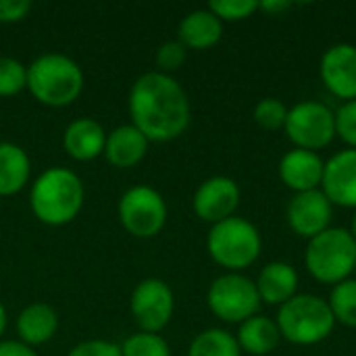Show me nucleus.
<instances>
[{"instance_id": "obj_1", "label": "nucleus", "mask_w": 356, "mask_h": 356, "mask_svg": "<svg viewBox=\"0 0 356 356\" xmlns=\"http://www.w3.org/2000/svg\"><path fill=\"white\" fill-rule=\"evenodd\" d=\"M131 125L148 142H171L186 134L192 121V106L184 86L161 71L140 75L129 90Z\"/></svg>"}, {"instance_id": "obj_2", "label": "nucleus", "mask_w": 356, "mask_h": 356, "mask_svg": "<svg viewBox=\"0 0 356 356\" xmlns=\"http://www.w3.org/2000/svg\"><path fill=\"white\" fill-rule=\"evenodd\" d=\"M83 200V181L67 167H50L42 171L29 192V207L33 215L50 227L71 223L81 213Z\"/></svg>"}, {"instance_id": "obj_3", "label": "nucleus", "mask_w": 356, "mask_h": 356, "mask_svg": "<svg viewBox=\"0 0 356 356\" xmlns=\"http://www.w3.org/2000/svg\"><path fill=\"white\" fill-rule=\"evenodd\" d=\"M83 81L81 67L67 54L48 52L27 65V90L44 106L73 104L83 92Z\"/></svg>"}, {"instance_id": "obj_4", "label": "nucleus", "mask_w": 356, "mask_h": 356, "mask_svg": "<svg viewBox=\"0 0 356 356\" xmlns=\"http://www.w3.org/2000/svg\"><path fill=\"white\" fill-rule=\"evenodd\" d=\"M275 323L282 338L294 346H315L330 338L336 327L327 300L315 294H296L282 305Z\"/></svg>"}, {"instance_id": "obj_5", "label": "nucleus", "mask_w": 356, "mask_h": 356, "mask_svg": "<svg viewBox=\"0 0 356 356\" xmlns=\"http://www.w3.org/2000/svg\"><path fill=\"white\" fill-rule=\"evenodd\" d=\"M207 250L219 267L229 273H240L261 257L263 238L254 223L234 215L211 227L207 236Z\"/></svg>"}, {"instance_id": "obj_6", "label": "nucleus", "mask_w": 356, "mask_h": 356, "mask_svg": "<svg viewBox=\"0 0 356 356\" xmlns=\"http://www.w3.org/2000/svg\"><path fill=\"white\" fill-rule=\"evenodd\" d=\"M305 265L321 284L338 286L344 280H350L356 267V240L350 229L330 227L309 240Z\"/></svg>"}, {"instance_id": "obj_7", "label": "nucleus", "mask_w": 356, "mask_h": 356, "mask_svg": "<svg viewBox=\"0 0 356 356\" xmlns=\"http://www.w3.org/2000/svg\"><path fill=\"white\" fill-rule=\"evenodd\" d=\"M207 305L211 313L225 323H244L259 315L261 296L257 284L242 273L219 275L207 292Z\"/></svg>"}, {"instance_id": "obj_8", "label": "nucleus", "mask_w": 356, "mask_h": 356, "mask_svg": "<svg viewBox=\"0 0 356 356\" xmlns=\"http://www.w3.org/2000/svg\"><path fill=\"white\" fill-rule=\"evenodd\" d=\"M119 221L134 238H154L167 223V202L163 194L150 186H134L123 192L119 207Z\"/></svg>"}, {"instance_id": "obj_9", "label": "nucleus", "mask_w": 356, "mask_h": 356, "mask_svg": "<svg viewBox=\"0 0 356 356\" xmlns=\"http://www.w3.org/2000/svg\"><path fill=\"white\" fill-rule=\"evenodd\" d=\"M284 131L296 148L317 152L336 138V113L323 102L302 100L288 108Z\"/></svg>"}, {"instance_id": "obj_10", "label": "nucleus", "mask_w": 356, "mask_h": 356, "mask_svg": "<svg viewBox=\"0 0 356 356\" xmlns=\"http://www.w3.org/2000/svg\"><path fill=\"white\" fill-rule=\"evenodd\" d=\"M129 311L140 332L159 334L163 332L175 311V296L171 286L159 277L142 280L129 298Z\"/></svg>"}, {"instance_id": "obj_11", "label": "nucleus", "mask_w": 356, "mask_h": 356, "mask_svg": "<svg viewBox=\"0 0 356 356\" xmlns=\"http://www.w3.org/2000/svg\"><path fill=\"white\" fill-rule=\"evenodd\" d=\"M240 186L227 175H215L204 179L192 198V209L196 217L204 223H221L234 217L236 209L240 207Z\"/></svg>"}, {"instance_id": "obj_12", "label": "nucleus", "mask_w": 356, "mask_h": 356, "mask_svg": "<svg viewBox=\"0 0 356 356\" xmlns=\"http://www.w3.org/2000/svg\"><path fill=\"white\" fill-rule=\"evenodd\" d=\"M286 217L294 234H298L300 238L313 240L315 236L330 229V223L334 217V204L321 192V188L311 190V192H300V194H294V198L290 200Z\"/></svg>"}, {"instance_id": "obj_13", "label": "nucleus", "mask_w": 356, "mask_h": 356, "mask_svg": "<svg viewBox=\"0 0 356 356\" xmlns=\"http://www.w3.org/2000/svg\"><path fill=\"white\" fill-rule=\"evenodd\" d=\"M323 86L340 100H356V46L340 42L330 46L319 63Z\"/></svg>"}, {"instance_id": "obj_14", "label": "nucleus", "mask_w": 356, "mask_h": 356, "mask_svg": "<svg viewBox=\"0 0 356 356\" xmlns=\"http://www.w3.org/2000/svg\"><path fill=\"white\" fill-rule=\"evenodd\" d=\"M321 192L332 204L356 209V150L346 148L325 161Z\"/></svg>"}, {"instance_id": "obj_15", "label": "nucleus", "mask_w": 356, "mask_h": 356, "mask_svg": "<svg viewBox=\"0 0 356 356\" xmlns=\"http://www.w3.org/2000/svg\"><path fill=\"white\" fill-rule=\"evenodd\" d=\"M325 161L319 156V152L294 148L286 152L280 161V179L286 184V188L300 192L319 190L323 181Z\"/></svg>"}, {"instance_id": "obj_16", "label": "nucleus", "mask_w": 356, "mask_h": 356, "mask_svg": "<svg viewBox=\"0 0 356 356\" xmlns=\"http://www.w3.org/2000/svg\"><path fill=\"white\" fill-rule=\"evenodd\" d=\"M106 131L100 121L81 117L71 121L63 134V148L75 161H94L104 154Z\"/></svg>"}, {"instance_id": "obj_17", "label": "nucleus", "mask_w": 356, "mask_h": 356, "mask_svg": "<svg viewBox=\"0 0 356 356\" xmlns=\"http://www.w3.org/2000/svg\"><path fill=\"white\" fill-rule=\"evenodd\" d=\"M148 144V138L131 123L119 125L111 134H106L104 159L117 169H131L146 156Z\"/></svg>"}, {"instance_id": "obj_18", "label": "nucleus", "mask_w": 356, "mask_h": 356, "mask_svg": "<svg viewBox=\"0 0 356 356\" xmlns=\"http://www.w3.org/2000/svg\"><path fill=\"white\" fill-rule=\"evenodd\" d=\"M254 284H257L261 302L271 305V307L275 305L282 307L298 294V273L286 261L267 263L261 269L259 280Z\"/></svg>"}, {"instance_id": "obj_19", "label": "nucleus", "mask_w": 356, "mask_h": 356, "mask_svg": "<svg viewBox=\"0 0 356 356\" xmlns=\"http://www.w3.org/2000/svg\"><path fill=\"white\" fill-rule=\"evenodd\" d=\"M56 330H58V315L46 302H31L17 317L19 342L31 348L52 340L56 336Z\"/></svg>"}, {"instance_id": "obj_20", "label": "nucleus", "mask_w": 356, "mask_h": 356, "mask_svg": "<svg viewBox=\"0 0 356 356\" xmlns=\"http://www.w3.org/2000/svg\"><path fill=\"white\" fill-rule=\"evenodd\" d=\"M223 35V23L209 10L198 8L188 13L177 27V40L192 50L213 48Z\"/></svg>"}, {"instance_id": "obj_21", "label": "nucleus", "mask_w": 356, "mask_h": 356, "mask_svg": "<svg viewBox=\"0 0 356 356\" xmlns=\"http://www.w3.org/2000/svg\"><path fill=\"white\" fill-rule=\"evenodd\" d=\"M238 346L242 353H248L252 356H265L273 353L280 342L282 334L275 323V319L265 317V315H254L240 323V330L236 334Z\"/></svg>"}, {"instance_id": "obj_22", "label": "nucleus", "mask_w": 356, "mask_h": 356, "mask_svg": "<svg viewBox=\"0 0 356 356\" xmlns=\"http://www.w3.org/2000/svg\"><path fill=\"white\" fill-rule=\"evenodd\" d=\"M31 175V161L27 152L13 142H0V196H15L21 192Z\"/></svg>"}, {"instance_id": "obj_23", "label": "nucleus", "mask_w": 356, "mask_h": 356, "mask_svg": "<svg viewBox=\"0 0 356 356\" xmlns=\"http://www.w3.org/2000/svg\"><path fill=\"white\" fill-rule=\"evenodd\" d=\"M188 356H242V350L234 334L219 327H211L200 332L192 340Z\"/></svg>"}, {"instance_id": "obj_24", "label": "nucleus", "mask_w": 356, "mask_h": 356, "mask_svg": "<svg viewBox=\"0 0 356 356\" xmlns=\"http://www.w3.org/2000/svg\"><path fill=\"white\" fill-rule=\"evenodd\" d=\"M336 323L346 327H356V280H344L334 286L327 300Z\"/></svg>"}, {"instance_id": "obj_25", "label": "nucleus", "mask_w": 356, "mask_h": 356, "mask_svg": "<svg viewBox=\"0 0 356 356\" xmlns=\"http://www.w3.org/2000/svg\"><path fill=\"white\" fill-rule=\"evenodd\" d=\"M121 356H171V348L161 334L138 332L123 340Z\"/></svg>"}, {"instance_id": "obj_26", "label": "nucleus", "mask_w": 356, "mask_h": 356, "mask_svg": "<svg viewBox=\"0 0 356 356\" xmlns=\"http://www.w3.org/2000/svg\"><path fill=\"white\" fill-rule=\"evenodd\" d=\"M27 88V67L13 58L0 56V98H8Z\"/></svg>"}, {"instance_id": "obj_27", "label": "nucleus", "mask_w": 356, "mask_h": 356, "mask_svg": "<svg viewBox=\"0 0 356 356\" xmlns=\"http://www.w3.org/2000/svg\"><path fill=\"white\" fill-rule=\"evenodd\" d=\"M257 125H261L267 131H277L284 129L286 119H288V106L280 98H263L257 102L254 113H252Z\"/></svg>"}, {"instance_id": "obj_28", "label": "nucleus", "mask_w": 356, "mask_h": 356, "mask_svg": "<svg viewBox=\"0 0 356 356\" xmlns=\"http://www.w3.org/2000/svg\"><path fill=\"white\" fill-rule=\"evenodd\" d=\"M257 0H213L209 2V10L223 23V21H242L252 17L259 10Z\"/></svg>"}, {"instance_id": "obj_29", "label": "nucleus", "mask_w": 356, "mask_h": 356, "mask_svg": "<svg viewBox=\"0 0 356 356\" xmlns=\"http://www.w3.org/2000/svg\"><path fill=\"white\" fill-rule=\"evenodd\" d=\"M186 56H188V48L179 40H169V42L159 46L154 60H156V67H159L161 73L171 75L173 71L184 67Z\"/></svg>"}, {"instance_id": "obj_30", "label": "nucleus", "mask_w": 356, "mask_h": 356, "mask_svg": "<svg viewBox=\"0 0 356 356\" xmlns=\"http://www.w3.org/2000/svg\"><path fill=\"white\" fill-rule=\"evenodd\" d=\"M336 136H340L348 148L356 150V100L344 102L336 111Z\"/></svg>"}, {"instance_id": "obj_31", "label": "nucleus", "mask_w": 356, "mask_h": 356, "mask_svg": "<svg viewBox=\"0 0 356 356\" xmlns=\"http://www.w3.org/2000/svg\"><path fill=\"white\" fill-rule=\"evenodd\" d=\"M67 356H121V346L108 340H86L73 346Z\"/></svg>"}, {"instance_id": "obj_32", "label": "nucleus", "mask_w": 356, "mask_h": 356, "mask_svg": "<svg viewBox=\"0 0 356 356\" xmlns=\"http://www.w3.org/2000/svg\"><path fill=\"white\" fill-rule=\"evenodd\" d=\"M31 10L29 0H0V23L23 21Z\"/></svg>"}, {"instance_id": "obj_33", "label": "nucleus", "mask_w": 356, "mask_h": 356, "mask_svg": "<svg viewBox=\"0 0 356 356\" xmlns=\"http://www.w3.org/2000/svg\"><path fill=\"white\" fill-rule=\"evenodd\" d=\"M0 356H38V353L19 340H0Z\"/></svg>"}, {"instance_id": "obj_34", "label": "nucleus", "mask_w": 356, "mask_h": 356, "mask_svg": "<svg viewBox=\"0 0 356 356\" xmlns=\"http://www.w3.org/2000/svg\"><path fill=\"white\" fill-rule=\"evenodd\" d=\"M290 6H292V4H290V2H284V0H275V2L269 0V2H261V4H259V10H267V13H271V15L277 17V15H282L284 10H288Z\"/></svg>"}, {"instance_id": "obj_35", "label": "nucleus", "mask_w": 356, "mask_h": 356, "mask_svg": "<svg viewBox=\"0 0 356 356\" xmlns=\"http://www.w3.org/2000/svg\"><path fill=\"white\" fill-rule=\"evenodd\" d=\"M6 321H8L6 307H4V305H2V300H0V338H2V334H4V330H6Z\"/></svg>"}, {"instance_id": "obj_36", "label": "nucleus", "mask_w": 356, "mask_h": 356, "mask_svg": "<svg viewBox=\"0 0 356 356\" xmlns=\"http://www.w3.org/2000/svg\"><path fill=\"white\" fill-rule=\"evenodd\" d=\"M350 234L355 236V240H356V209H355V217H353V225H350Z\"/></svg>"}]
</instances>
